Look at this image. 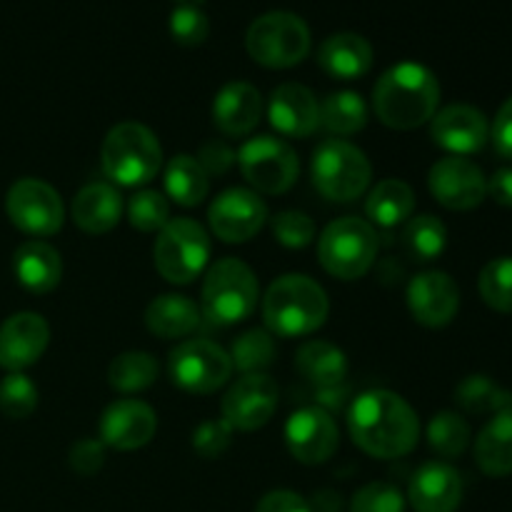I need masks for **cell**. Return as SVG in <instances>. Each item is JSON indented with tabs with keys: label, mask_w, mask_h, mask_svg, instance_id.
<instances>
[{
	"label": "cell",
	"mask_w": 512,
	"mask_h": 512,
	"mask_svg": "<svg viewBox=\"0 0 512 512\" xmlns=\"http://www.w3.org/2000/svg\"><path fill=\"white\" fill-rule=\"evenodd\" d=\"M348 430L365 455L378 460L403 458L418 445V413L390 390H368L348 410Z\"/></svg>",
	"instance_id": "6da1fadb"
},
{
	"label": "cell",
	"mask_w": 512,
	"mask_h": 512,
	"mask_svg": "<svg viewBox=\"0 0 512 512\" xmlns=\"http://www.w3.org/2000/svg\"><path fill=\"white\" fill-rule=\"evenodd\" d=\"M440 103V83L420 63H398L385 70L373 88V108L383 125L413 130L433 120Z\"/></svg>",
	"instance_id": "7a4b0ae2"
},
{
	"label": "cell",
	"mask_w": 512,
	"mask_h": 512,
	"mask_svg": "<svg viewBox=\"0 0 512 512\" xmlns=\"http://www.w3.org/2000/svg\"><path fill=\"white\" fill-rule=\"evenodd\" d=\"M328 313V293L313 278L300 273L275 280L263 298L265 328L278 338H305L323 328Z\"/></svg>",
	"instance_id": "3957f363"
},
{
	"label": "cell",
	"mask_w": 512,
	"mask_h": 512,
	"mask_svg": "<svg viewBox=\"0 0 512 512\" xmlns=\"http://www.w3.org/2000/svg\"><path fill=\"white\" fill-rule=\"evenodd\" d=\"M103 173L113 183L138 188L150 183L163 165V148L150 128L140 123H120L108 130L100 148Z\"/></svg>",
	"instance_id": "277c9868"
},
{
	"label": "cell",
	"mask_w": 512,
	"mask_h": 512,
	"mask_svg": "<svg viewBox=\"0 0 512 512\" xmlns=\"http://www.w3.org/2000/svg\"><path fill=\"white\" fill-rule=\"evenodd\" d=\"M313 185L323 198L333 203H353L368 190L373 165L368 155L353 143L340 138L323 140L310 160Z\"/></svg>",
	"instance_id": "5b68a950"
},
{
	"label": "cell",
	"mask_w": 512,
	"mask_h": 512,
	"mask_svg": "<svg viewBox=\"0 0 512 512\" xmlns=\"http://www.w3.org/2000/svg\"><path fill=\"white\" fill-rule=\"evenodd\" d=\"M310 28L300 15L273 10L250 23L245 33L248 55L263 68L285 70L303 63L310 53Z\"/></svg>",
	"instance_id": "8992f818"
},
{
	"label": "cell",
	"mask_w": 512,
	"mask_h": 512,
	"mask_svg": "<svg viewBox=\"0 0 512 512\" xmlns=\"http://www.w3.org/2000/svg\"><path fill=\"white\" fill-rule=\"evenodd\" d=\"M258 278L238 258H223L208 270L200 293L205 318L218 325H235L250 318L258 305Z\"/></svg>",
	"instance_id": "52a82bcc"
},
{
	"label": "cell",
	"mask_w": 512,
	"mask_h": 512,
	"mask_svg": "<svg viewBox=\"0 0 512 512\" xmlns=\"http://www.w3.org/2000/svg\"><path fill=\"white\" fill-rule=\"evenodd\" d=\"M375 255H378V233L373 225L353 215L333 220L318 238L320 265L333 278H363L375 265Z\"/></svg>",
	"instance_id": "ba28073f"
},
{
	"label": "cell",
	"mask_w": 512,
	"mask_h": 512,
	"mask_svg": "<svg viewBox=\"0 0 512 512\" xmlns=\"http://www.w3.org/2000/svg\"><path fill=\"white\" fill-rule=\"evenodd\" d=\"M210 260V235L190 218H175L158 233L153 245L155 270L168 283L188 285L203 275Z\"/></svg>",
	"instance_id": "9c48e42d"
},
{
	"label": "cell",
	"mask_w": 512,
	"mask_h": 512,
	"mask_svg": "<svg viewBox=\"0 0 512 512\" xmlns=\"http://www.w3.org/2000/svg\"><path fill=\"white\" fill-rule=\"evenodd\" d=\"M238 165L243 178L253 185L258 193L280 195L288 193L295 185L300 173V163L295 150L285 140L273 135H258L250 138L238 150Z\"/></svg>",
	"instance_id": "30bf717a"
},
{
	"label": "cell",
	"mask_w": 512,
	"mask_h": 512,
	"mask_svg": "<svg viewBox=\"0 0 512 512\" xmlns=\"http://www.w3.org/2000/svg\"><path fill=\"white\" fill-rule=\"evenodd\" d=\"M168 373L185 393L208 395L228 383L233 375V360L210 340H185L170 353Z\"/></svg>",
	"instance_id": "8fae6325"
},
{
	"label": "cell",
	"mask_w": 512,
	"mask_h": 512,
	"mask_svg": "<svg viewBox=\"0 0 512 512\" xmlns=\"http://www.w3.org/2000/svg\"><path fill=\"white\" fill-rule=\"evenodd\" d=\"M5 213L10 223L35 238H48L63 228L65 208L53 185L38 178H23L8 190Z\"/></svg>",
	"instance_id": "7c38bea8"
},
{
	"label": "cell",
	"mask_w": 512,
	"mask_h": 512,
	"mask_svg": "<svg viewBox=\"0 0 512 512\" xmlns=\"http://www.w3.org/2000/svg\"><path fill=\"white\" fill-rule=\"evenodd\" d=\"M208 223L223 243H248L268 223V205L255 190H223L208 208Z\"/></svg>",
	"instance_id": "4fadbf2b"
},
{
	"label": "cell",
	"mask_w": 512,
	"mask_h": 512,
	"mask_svg": "<svg viewBox=\"0 0 512 512\" xmlns=\"http://www.w3.org/2000/svg\"><path fill=\"white\" fill-rule=\"evenodd\" d=\"M275 408H278V385L265 373L243 375L238 383L230 385L223 405H220L225 423L243 433L268 425L275 415Z\"/></svg>",
	"instance_id": "5bb4252c"
},
{
	"label": "cell",
	"mask_w": 512,
	"mask_h": 512,
	"mask_svg": "<svg viewBox=\"0 0 512 512\" xmlns=\"http://www.w3.org/2000/svg\"><path fill=\"white\" fill-rule=\"evenodd\" d=\"M428 188L443 208L473 210L488 195V180L473 160L448 155L430 168Z\"/></svg>",
	"instance_id": "9a60e30c"
},
{
	"label": "cell",
	"mask_w": 512,
	"mask_h": 512,
	"mask_svg": "<svg viewBox=\"0 0 512 512\" xmlns=\"http://www.w3.org/2000/svg\"><path fill=\"white\" fill-rule=\"evenodd\" d=\"M285 445L303 465H320L338 450V425L323 408H300L285 423Z\"/></svg>",
	"instance_id": "2e32d148"
},
{
	"label": "cell",
	"mask_w": 512,
	"mask_h": 512,
	"mask_svg": "<svg viewBox=\"0 0 512 512\" xmlns=\"http://www.w3.org/2000/svg\"><path fill=\"white\" fill-rule=\"evenodd\" d=\"M430 138L438 148L448 150L450 155L465 158V155H473L485 148V143L490 140V125L483 110L455 103L433 115Z\"/></svg>",
	"instance_id": "e0dca14e"
},
{
	"label": "cell",
	"mask_w": 512,
	"mask_h": 512,
	"mask_svg": "<svg viewBox=\"0 0 512 512\" xmlns=\"http://www.w3.org/2000/svg\"><path fill=\"white\" fill-rule=\"evenodd\" d=\"M155 430H158V415L143 400H115L100 418V440L105 448H115L120 453L148 445L155 438Z\"/></svg>",
	"instance_id": "ac0fdd59"
},
{
	"label": "cell",
	"mask_w": 512,
	"mask_h": 512,
	"mask_svg": "<svg viewBox=\"0 0 512 512\" xmlns=\"http://www.w3.org/2000/svg\"><path fill=\"white\" fill-rule=\"evenodd\" d=\"M460 308V290L443 270H428L408 283V310L425 328H445Z\"/></svg>",
	"instance_id": "d6986e66"
},
{
	"label": "cell",
	"mask_w": 512,
	"mask_h": 512,
	"mask_svg": "<svg viewBox=\"0 0 512 512\" xmlns=\"http://www.w3.org/2000/svg\"><path fill=\"white\" fill-rule=\"evenodd\" d=\"M50 343V328L43 315L15 313L0 325V368L23 373L43 358Z\"/></svg>",
	"instance_id": "ffe728a7"
},
{
	"label": "cell",
	"mask_w": 512,
	"mask_h": 512,
	"mask_svg": "<svg viewBox=\"0 0 512 512\" xmlns=\"http://www.w3.org/2000/svg\"><path fill=\"white\" fill-rule=\"evenodd\" d=\"M268 120L285 138H310L320 128V103L305 85L283 83L270 93Z\"/></svg>",
	"instance_id": "44dd1931"
},
{
	"label": "cell",
	"mask_w": 512,
	"mask_h": 512,
	"mask_svg": "<svg viewBox=\"0 0 512 512\" xmlns=\"http://www.w3.org/2000/svg\"><path fill=\"white\" fill-rule=\"evenodd\" d=\"M408 500L415 512H455L463 503V478L448 463H425L410 480Z\"/></svg>",
	"instance_id": "7402d4cb"
},
{
	"label": "cell",
	"mask_w": 512,
	"mask_h": 512,
	"mask_svg": "<svg viewBox=\"0 0 512 512\" xmlns=\"http://www.w3.org/2000/svg\"><path fill=\"white\" fill-rule=\"evenodd\" d=\"M263 115V98L255 85L233 80L223 85L213 100V123L228 138H245L255 130Z\"/></svg>",
	"instance_id": "603a6c76"
},
{
	"label": "cell",
	"mask_w": 512,
	"mask_h": 512,
	"mask_svg": "<svg viewBox=\"0 0 512 512\" xmlns=\"http://www.w3.org/2000/svg\"><path fill=\"white\" fill-rule=\"evenodd\" d=\"M373 58V45L358 33H335L318 48V65L335 80L363 78Z\"/></svg>",
	"instance_id": "cb8c5ba5"
},
{
	"label": "cell",
	"mask_w": 512,
	"mask_h": 512,
	"mask_svg": "<svg viewBox=\"0 0 512 512\" xmlns=\"http://www.w3.org/2000/svg\"><path fill=\"white\" fill-rule=\"evenodd\" d=\"M13 273L30 293H50L63 278V260L53 245L43 240H28L13 255Z\"/></svg>",
	"instance_id": "d4e9b609"
},
{
	"label": "cell",
	"mask_w": 512,
	"mask_h": 512,
	"mask_svg": "<svg viewBox=\"0 0 512 512\" xmlns=\"http://www.w3.org/2000/svg\"><path fill=\"white\" fill-rule=\"evenodd\" d=\"M123 198L108 183H90L75 195L73 220L83 233L103 235L110 233L123 218Z\"/></svg>",
	"instance_id": "484cf974"
},
{
	"label": "cell",
	"mask_w": 512,
	"mask_h": 512,
	"mask_svg": "<svg viewBox=\"0 0 512 512\" xmlns=\"http://www.w3.org/2000/svg\"><path fill=\"white\" fill-rule=\"evenodd\" d=\"M475 463L490 478L512 473V410L493 415L475 440Z\"/></svg>",
	"instance_id": "4316f807"
},
{
	"label": "cell",
	"mask_w": 512,
	"mask_h": 512,
	"mask_svg": "<svg viewBox=\"0 0 512 512\" xmlns=\"http://www.w3.org/2000/svg\"><path fill=\"white\" fill-rule=\"evenodd\" d=\"M145 325L150 333L163 340L185 338L200 325V308L188 295L165 293L148 305Z\"/></svg>",
	"instance_id": "83f0119b"
},
{
	"label": "cell",
	"mask_w": 512,
	"mask_h": 512,
	"mask_svg": "<svg viewBox=\"0 0 512 512\" xmlns=\"http://www.w3.org/2000/svg\"><path fill=\"white\" fill-rule=\"evenodd\" d=\"M295 368L315 388H333V385H343L348 375V358L338 345L328 340H310L300 345L295 355Z\"/></svg>",
	"instance_id": "f1b7e54d"
},
{
	"label": "cell",
	"mask_w": 512,
	"mask_h": 512,
	"mask_svg": "<svg viewBox=\"0 0 512 512\" xmlns=\"http://www.w3.org/2000/svg\"><path fill=\"white\" fill-rule=\"evenodd\" d=\"M415 210V195L408 183L403 180H383L375 185L365 203V213L380 228H395V225L408 223Z\"/></svg>",
	"instance_id": "f546056e"
},
{
	"label": "cell",
	"mask_w": 512,
	"mask_h": 512,
	"mask_svg": "<svg viewBox=\"0 0 512 512\" xmlns=\"http://www.w3.org/2000/svg\"><path fill=\"white\" fill-rule=\"evenodd\" d=\"M165 195L183 208H195L205 200L210 188V175L193 155H175L165 168Z\"/></svg>",
	"instance_id": "4dcf8cb0"
},
{
	"label": "cell",
	"mask_w": 512,
	"mask_h": 512,
	"mask_svg": "<svg viewBox=\"0 0 512 512\" xmlns=\"http://www.w3.org/2000/svg\"><path fill=\"white\" fill-rule=\"evenodd\" d=\"M368 123V105L363 95L353 90L330 93L320 103V128L330 135H353L360 133Z\"/></svg>",
	"instance_id": "1f68e13d"
},
{
	"label": "cell",
	"mask_w": 512,
	"mask_h": 512,
	"mask_svg": "<svg viewBox=\"0 0 512 512\" xmlns=\"http://www.w3.org/2000/svg\"><path fill=\"white\" fill-rule=\"evenodd\" d=\"M455 403L470 415H498L512 410V393L488 375H468L455 388Z\"/></svg>",
	"instance_id": "d6a6232c"
},
{
	"label": "cell",
	"mask_w": 512,
	"mask_h": 512,
	"mask_svg": "<svg viewBox=\"0 0 512 512\" xmlns=\"http://www.w3.org/2000/svg\"><path fill=\"white\" fill-rule=\"evenodd\" d=\"M158 380V360L143 350L118 355L108 368V383L118 393H140Z\"/></svg>",
	"instance_id": "836d02e7"
},
{
	"label": "cell",
	"mask_w": 512,
	"mask_h": 512,
	"mask_svg": "<svg viewBox=\"0 0 512 512\" xmlns=\"http://www.w3.org/2000/svg\"><path fill=\"white\" fill-rule=\"evenodd\" d=\"M403 243L410 258L430 263V260L440 258L443 250L448 248V228L435 215H418V218H410L405 223Z\"/></svg>",
	"instance_id": "e575fe53"
},
{
	"label": "cell",
	"mask_w": 512,
	"mask_h": 512,
	"mask_svg": "<svg viewBox=\"0 0 512 512\" xmlns=\"http://www.w3.org/2000/svg\"><path fill=\"white\" fill-rule=\"evenodd\" d=\"M428 445L440 458H460L470 445V425L463 415L443 410L428 423Z\"/></svg>",
	"instance_id": "d590c367"
},
{
	"label": "cell",
	"mask_w": 512,
	"mask_h": 512,
	"mask_svg": "<svg viewBox=\"0 0 512 512\" xmlns=\"http://www.w3.org/2000/svg\"><path fill=\"white\" fill-rule=\"evenodd\" d=\"M228 355L233 360V368H238L243 375L263 373L275 360V340L268 330H245L235 338Z\"/></svg>",
	"instance_id": "8d00e7d4"
},
{
	"label": "cell",
	"mask_w": 512,
	"mask_h": 512,
	"mask_svg": "<svg viewBox=\"0 0 512 512\" xmlns=\"http://www.w3.org/2000/svg\"><path fill=\"white\" fill-rule=\"evenodd\" d=\"M128 223L140 233H160L170 223V203L158 190H140L125 205Z\"/></svg>",
	"instance_id": "74e56055"
},
{
	"label": "cell",
	"mask_w": 512,
	"mask_h": 512,
	"mask_svg": "<svg viewBox=\"0 0 512 512\" xmlns=\"http://www.w3.org/2000/svg\"><path fill=\"white\" fill-rule=\"evenodd\" d=\"M480 298L498 313H512V258H495L480 270Z\"/></svg>",
	"instance_id": "f35d334b"
},
{
	"label": "cell",
	"mask_w": 512,
	"mask_h": 512,
	"mask_svg": "<svg viewBox=\"0 0 512 512\" xmlns=\"http://www.w3.org/2000/svg\"><path fill=\"white\" fill-rule=\"evenodd\" d=\"M38 408V388L25 373H8L0 380V413L10 420L28 418Z\"/></svg>",
	"instance_id": "ab89813d"
},
{
	"label": "cell",
	"mask_w": 512,
	"mask_h": 512,
	"mask_svg": "<svg viewBox=\"0 0 512 512\" xmlns=\"http://www.w3.org/2000/svg\"><path fill=\"white\" fill-rule=\"evenodd\" d=\"M168 28L175 43L185 45V48H195V45H203L205 38H208L210 20L203 8L193 3H183L170 13Z\"/></svg>",
	"instance_id": "60d3db41"
},
{
	"label": "cell",
	"mask_w": 512,
	"mask_h": 512,
	"mask_svg": "<svg viewBox=\"0 0 512 512\" xmlns=\"http://www.w3.org/2000/svg\"><path fill=\"white\" fill-rule=\"evenodd\" d=\"M273 235L285 248H308L315 240V223L303 210H283L273 218Z\"/></svg>",
	"instance_id": "b9f144b4"
},
{
	"label": "cell",
	"mask_w": 512,
	"mask_h": 512,
	"mask_svg": "<svg viewBox=\"0 0 512 512\" xmlns=\"http://www.w3.org/2000/svg\"><path fill=\"white\" fill-rule=\"evenodd\" d=\"M350 512H405V495L390 483H368L353 495Z\"/></svg>",
	"instance_id": "7bdbcfd3"
},
{
	"label": "cell",
	"mask_w": 512,
	"mask_h": 512,
	"mask_svg": "<svg viewBox=\"0 0 512 512\" xmlns=\"http://www.w3.org/2000/svg\"><path fill=\"white\" fill-rule=\"evenodd\" d=\"M230 435H233V428L225 420H205L193 433L195 453L205 460L220 458L230 448Z\"/></svg>",
	"instance_id": "ee69618b"
},
{
	"label": "cell",
	"mask_w": 512,
	"mask_h": 512,
	"mask_svg": "<svg viewBox=\"0 0 512 512\" xmlns=\"http://www.w3.org/2000/svg\"><path fill=\"white\" fill-rule=\"evenodd\" d=\"M105 465V445L103 440L95 438H83L70 448V468L75 470L78 475H90L98 473L100 468Z\"/></svg>",
	"instance_id": "f6af8a7d"
},
{
	"label": "cell",
	"mask_w": 512,
	"mask_h": 512,
	"mask_svg": "<svg viewBox=\"0 0 512 512\" xmlns=\"http://www.w3.org/2000/svg\"><path fill=\"white\" fill-rule=\"evenodd\" d=\"M238 160V155L223 143V140H213V143L203 145L198 155V163L203 165V170L208 175H223L233 168V163Z\"/></svg>",
	"instance_id": "bcb514c9"
},
{
	"label": "cell",
	"mask_w": 512,
	"mask_h": 512,
	"mask_svg": "<svg viewBox=\"0 0 512 512\" xmlns=\"http://www.w3.org/2000/svg\"><path fill=\"white\" fill-rule=\"evenodd\" d=\"M490 140H493V148L500 158L512 160V95L500 105L498 115H495Z\"/></svg>",
	"instance_id": "7dc6e473"
},
{
	"label": "cell",
	"mask_w": 512,
	"mask_h": 512,
	"mask_svg": "<svg viewBox=\"0 0 512 512\" xmlns=\"http://www.w3.org/2000/svg\"><path fill=\"white\" fill-rule=\"evenodd\" d=\"M255 512H310L308 500L293 490H273L263 495Z\"/></svg>",
	"instance_id": "c3c4849f"
},
{
	"label": "cell",
	"mask_w": 512,
	"mask_h": 512,
	"mask_svg": "<svg viewBox=\"0 0 512 512\" xmlns=\"http://www.w3.org/2000/svg\"><path fill=\"white\" fill-rule=\"evenodd\" d=\"M488 195L498 205L512 208V168H503L488 180Z\"/></svg>",
	"instance_id": "681fc988"
},
{
	"label": "cell",
	"mask_w": 512,
	"mask_h": 512,
	"mask_svg": "<svg viewBox=\"0 0 512 512\" xmlns=\"http://www.w3.org/2000/svg\"><path fill=\"white\" fill-rule=\"evenodd\" d=\"M310 512H343V498L333 490H320L310 500Z\"/></svg>",
	"instance_id": "f907efd6"
},
{
	"label": "cell",
	"mask_w": 512,
	"mask_h": 512,
	"mask_svg": "<svg viewBox=\"0 0 512 512\" xmlns=\"http://www.w3.org/2000/svg\"><path fill=\"white\" fill-rule=\"evenodd\" d=\"M183 3H188V0H183Z\"/></svg>",
	"instance_id": "816d5d0a"
}]
</instances>
